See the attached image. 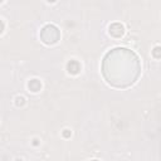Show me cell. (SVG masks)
Instances as JSON below:
<instances>
[{"mask_svg":"<svg viewBox=\"0 0 161 161\" xmlns=\"http://www.w3.org/2000/svg\"><path fill=\"white\" fill-rule=\"evenodd\" d=\"M103 74L108 83L115 87H127L140 74V62L133 52L116 48L107 53L103 61Z\"/></svg>","mask_w":161,"mask_h":161,"instance_id":"1","label":"cell"},{"mask_svg":"<svg viewBox=\"0 0 161 161\" xmlns=\"http://www.w3.org/2000/svg\"><path fill=\"white\" fill-rule=\"evenodd\" d=\"M40 38L45 44H54L59 39V30L54 25H45L40 32Z\"/></svg>","mask_w":161,"mask_h":161,"instance_id":"2","label":"cell"},{"mask_svg":"<svg viewBox=\"0 0 161 161\" xmlns=\"http://www.w3.org/2000/svg\"><path fill=\"white\" fill-rule=\"evenodd\" d=\"M110 33L113 37H121L125 33V28H123V25L120 24V23H115V24H112L110 27Z\"/></svg>","mask_w":161,"mask_h":161,"instance_id":"3","label":"cell"},{"mask_svg":"<svg viewBox=\"0 0 161 161\" xmlns=\"http://www.w3.org/2000/svg\"><path fill=\"white\" fill-rule=\"evenodd\" d=\"M67 69H68V72H69V73H72V74H77L78 72L81 71V65H79V63H78V62L71 61L69 63H68V65H67Z\"/></svg>","mask_w":161,"mask_h":161,"instance_id":"4","label":"cell"},{"mask_svg":"<svg viewBox=\"0 0 161 161\" xmlns=\"http://www.w3.org/2000/svg\"><path fill=\"white\" fill-rule=\"evenodd\" d=\"M29 88H30V91H33V92H38L42 88V84L38 79H33L29 82Z\"/></svg>","mask_w":161,"mask_h":161,"instance_id":"5","label":"cell"},{"mask_svg":"<svg viewBox=\"0 0 161 161\" xmlns=\"http://www.w3.org/2000/svg\"><path fill=\"white\" fill-rule=\"evenodd\" d=\"M152 55L155 58H161V47H156L152 51Z\"/></svg>","mask_w":161,"mask_h":161,"instance_id":"6","label":"cell"},{"mask_svg":"<svg viewBox=\"0 0 161 161\" xmlns=\"http://www.w3.org/2000/svg\"><path fill=\"white\" fill-rule=\"evenodd\" d=\"M24 103V98L23 97H18L16 98V104H18V106H20V104H23Z\"/></svg>","mask_w":161,"mask_h":161,"instance_id":"7","label":"cell"},{"mask_svg":"<svg viewBox=\"0 0 161 161\" xmlns=\"http://www.w3.org/2000/svg\"><path fill=\"white\" fill-rule=\"evenodd\" d=\"M48 1H52V3H53V1H55V0H48Z\"/></svg>","mask_w":161,"mask_h":161,"instance_id":"8","label":"cell"}]
</instances>
